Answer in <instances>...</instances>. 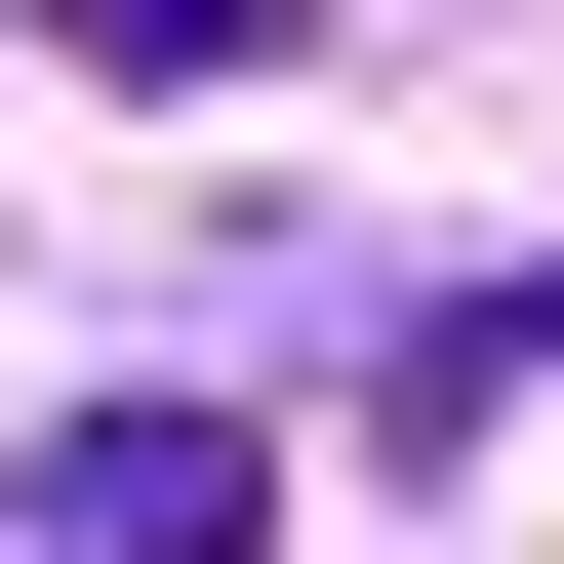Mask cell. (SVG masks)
<instances>
[{
  "instance_id": "obj_1",
  "label": "cell",
  "mask_w": 564,
  "mask_h": 564,
  "mask_svg": "<svg viewBox=\"0 0 564 564\" xmlns=\"http://www.w3.org/2000/svg\"><path fill=\"white\" fill-rule=\"evenodd\" d=\"M242 524H282V444H242V403H82V444L0 484V564H242Z\"/></svg>"
},
{
  "instance_id": "obj_2",
  "label": "cell",
  "mask_w": 564,
  "mask_h": 564,
  "mask_svg": "<svg viewBox=\"0 0 564 564\" xmlns=\"http://www.w3.org/2000/svg\"><path fill=\"white\" fill-rule=\"evenodd\" d=\"M41 41H121V82H242V41H282V0H41Z\"/></svg>"
}]
</instances>
